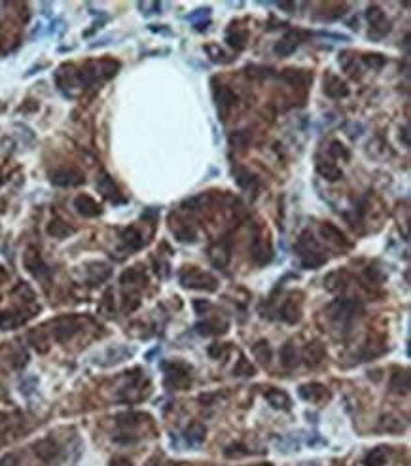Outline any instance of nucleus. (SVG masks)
<instances>
[{
  "label": "nucleus",
  "mask_w": 411,
  "mask_h": 466,
  "mask_svg": "<svg viewBox=\"0 0 411 466\" xmlns=\"http://www.w3.org/2000/svg\"><path fill=\"white\" fill-rule=\"evenodd\" d=\"M298 252H300L303 265H307V267H317V265L326 262V256L322 254L318 243L313 237H309L307 233H303L300 243H298Z\"/></svg>",
  "instance_id": "obj_1"
},
{
  "label": "nucleus",
  "mask_w": 411,
  "mask_h": 466,
  "mask_svg": "<svg viewBox=\"0 0 411 466\" xmlns=\"http://www.w3.org/2000/svg\"><path fill=\"white\" fill-rule=\"evenodd\" d=\"M182 284L188 288H207V290H214V288H216V279L210 277L209 273L197 271V269H190V271L182 273Z\"/></svg>",
  "instance_id": "obj_2"
},
{
  "label": "nucleus",
  "mask_w": 411,
  "mask_h": 466,
  "mask_svg": "<svg viewBox=\"0 0 411 466\" xmlns=\"http://www.w3.org/2000/svg\"><path fill=\"white\" fill-rule=\"evenodd\" d=\"M214 99H216L218 104V114L222 116V120H225V116L229 114V110L235 106L237 102V95L233 93L231 89L227 86H218L214 89Z\"/></svg>",
  "instance_id": "obj_3"
},
{
  "label": "nucleus",
  "mask_w": 411,
  "mask_h": 466,
  "mask_svg": "<svg viewBox=\"0 0 411 466\" xmlns=\"http://www.w3.org/2000/svg\"><path fill=\"white\" fill-rule=\"evenodd\" d=\"M51 182L55 186H78L84 182V174L76 169H59L51 172Z\"/></svg>",
  "instance_id": "obj_4"
},
{
  "label": "nucleus",
  "mask_w": 411,
  "mask_h": 466,
  "mask_svg": "<svg viewBox=\"0 0 411 466\" xmlns=\"http://www.w3.org/2000/svg\"><path fill=\"white\" fill-rule=\"evenodd\" d=\"M300 44H302V34L296 31H290L275 44V53L280 55V57H286V55L294 53Z\"/></svg>",
  "instance_id": "obj_5"
},
{
  "label": "nucleus",
  "mask_w": 411,
  "mask_h": 466,
  "mask_svg": "<svg viewBox=\"0 0 411 466\" xmlns=\"http://www.w3.org/2000/svg\"><path fill=\"white\" fill-rule=\"evenodd\" d=\"M324 93L332 99H345L349 95V87L341 78H337L335 74H328L324 78Z\"/></svg>",
  "instance_id": "obj_6"
},
{
  "label": "nucleus",
  "mask_w": 411,
  "mask_h": 466,
  "mask_svg": "<svg viewBox=\"0 0 411 466\" xmlns=\"http://www.w3.org/2000/svg\"><path fill=\"white\" fill-rule=\"evenodd\" d=\"M74 207H76V210L82 216H86V218L99 216L102 212L101 205L95 201L91 195H86V194L78 195L76 199H74Z\"/></svg>",
  "instance_id": "obj_7"
},
{
  "label": "nucleus",
  "mask_w": 411,
  "mask_h": 466,
  "mask_svg": "<svg viewBox=\"0 0 411 466\" xmlns=\"http://www.w3.org/2000/svg\"><path fill=\"white\" fill-rule=\"evenodd\" d=\"M366 19L370 21L373 31H379L377 36H383V34H387L390 31V23L387 21V17H385V14H383V10L379 6H370L368 12H366Z\"/></svg>",
  "instance_id": "obj_8"
},
{
  "label": "nucleus",
  "mask_w": 411,
  "mask_h": 466,
  "mask_svg": "<svg viewBox=\"0 0 411 466\" xmlns=\"http://www.w3.org/2000/svg\"><path fill=\"white\" fill-rule=\"evenodd\" d=\"M97 190H99L106 199H110V201H114V203L125 201V199L120 197V190H118V186L114 184V180L110 179L106 172H101V177L97 180Z\"/></svg>",
  "instance_id": "obj_9"
},
{
  "label": "nucleus",
  "mask_w": 411,
  "mask_h": 466,
  "mask_svg": "<svg viewBox=\"0 0 411 466\" xmlns=\"http://www.w3.org/2000/svg\"><path fill=\"white\" fill-rule=\"evenodd\" d=\"M300 396L305 398V400H309V402H318V400H322V398L328 396V394H326V388L322 387V385L311 383V385H303V387L300 388Z\"/></svg>",
  "instance_id": "obj_10"
},
{
  "label": "nucleus",
  "mask_w": 411,
  "mask_h": 466,
  "mask_svg": "<svg viewBox=\"0 0 411 466\" xmlns=\"http://www.w3.org/2000/svg\"><path fill=\"white\" fill-rule=\"evenodd\" d=\"M317 171L320 177H324L326 180H339L343 177V171L337 167L335 163H330V161H322V159H318L317 163Z\"/></svg>",
  "instance_id": "obj_11"
},
{
  "label": "nucleus",
  "mask_w": 411,
  "mask_h": 466,
  "mask_svg": "<svg viewBox=\"0 0 411 466\" xmlns=\"http://www.w3.org/2000/svg\"><path fill=\"white\" fill-rule=\"evenodd\" d=\"M252 252H254V258H256L258 264L269 262V258H271V249H269L267 239L256 237V239H254V245H252Z\"/></svg>",
  "instance_id": "obj_12"
},
{
  "label": "nucleus",
  "mask_w": 411,
  "mask_h": 466,
  "mask_svg": "<svg viewBox=\"0 0 411 466\" xmlns=\"http://www.w3.org/2000/svg\"><path fill=\"white\" fill-rule=\"evenodd\" d=\"M47 233H49L51 237L63 239V237L72 235V233H74V227H70V225L67 224V222H63V220H53V222L47 224Z\"/></svg>",
  "instance_id": "obj_13"
},
{
  "label": "nucleus",
  "mask_w": 411,
  "mask_h": 466,
  "mask_svg": "<svg viewBox=\"0 0 411 466\" xmlns=\"http://www.w3.org/2000/svg\"><path fill=\"white\" fill-rule=\"evenodd\" d=\"M25 267L31 273H34V275H40L42 269H46L44 264H42V260H40V254L34 249L27 250V254H25Z\"/></svg>",
  "instance_id": "obj_14"
},
{
  "label": "nucleus",
  "mask_w": 411,
  "mask_h": 466,
  "mask_svg": "<svg viewBox=\"0 0 411 466\" xmlns=\"http://www.w3.org/2000/svg\"><path fill=\"white\" fill-rule=\"evenodd\" d=\"M34 449H36V455L44 460H51L57 455V445L51 440H42L34 445Z\"/></svg>",
  "instance_id": "obj_15"
},
{
  "label": "nucleus",
  "mask_w": 411,
  "mask_h": 466,
  "mask_svg": "<svg viewBox=\"0 0 411 466\" xmlns=\"http://www.w3.org/2000/svg\"><path fill=\"white\" fill-rule=\"evenodd\" d=\"M122 239H124L125 245H129V249H140L142 247V235L137 227H127L124 233H122Z\"/></svg>",
  "instance_id": "obj_16"
},
{
  "label": "nucleus",
  "mask_w": 411,
  "mask_h": 466,
  "mask_svg": "<svg viewBox=\"0 0 411 466\" xmlns=\"http://www.w3.org/2000/svg\"><path fill=\"white\" fill-rule=\"evenodd\" d=\"M305 358H307V364L309 366H317L322 358H324V347L320 343H313L305 349Z\"/></svg>",
  "instance_id": "obj_17"
},
{
  "label": "nucleus",
  "mask_w": 411,
  "mask_h": 466,
  "mask_svg": "<svg viewBox=\"0 0 411 466\" xmlns=\"http://www.w3.org/2000/svg\"><path fill=\"white\" fill-rule=\"evenodd\" d=\"M247 38H249V32L235 29V31L227 32V36H225V42H227L229 46L237 47V49H243V47H245V44H247Z\"/></svg>",
  "instance_id": "obj_18"
},
{
  "label": "nucleus",
  "mask_w": 411,
  "mask_h": 466,
  "mask_svg": "<svg viewBox=\"0 0 411 466\" xmlns=\"http://www.w3.org/2000/svg\"><path fill=\"white\" fill-rule=\"evenodd\" d=\"M76 332V322L72 319H65L59 322V326H57V330H55V335H57V339L59 341H65L67 337H70V335Z\"/></svg>",
  "instance_id": "obj_19"
},
{
  "label": "nucleus",
  "mask_w": 411,
  "mask_h": 466,
  "mask_svg": "<svg viewBox=\"0 0 411 466\" xmlns=\"http://www.w3.org/2000/svg\"><path fill=\"white\" fill-rule=\"evenodd\" d=\"M320 231H322V235H324L326 239H330V241L337 243V245H347V239H345V235H343L335 225L332 224H324L322 227H320Z\"/></svg>",
  "instance_id": "obj_20"
},
{
  "label": "nucleus",
  "mask_w": 411,
  "mask_h": 466,
  "mask_svg": "<svg viewBox=\"0 0 411 466\" xmlns=\"http://www.w3.org/2000/svg\"><path fill=\"white\" fill-rule=\"evenodd\" d=\"M350 51H343L341 55H339V65H341V69L347 72V74H350V76H357L358 72V67H357V59L355 57H350Z\"/></svg>",
  "instance_id": "obj_21"
},
{
  "label": "nucleus",
  "mask_w": 411,
  "mask_h": 466,
  "mask_svg": "<svg viewBox=\"0 0 411 466\" xmlns=\"http://www.w3.org/2000/svg\"><path fill=\"white\" fill-rule=\"evenodd\" d=\"M233 177H235V182H237L241 188H249L250 184H254V182H256L254 174H250V171L243 169V167L233 169Z\"/></svg>",
  "instance_id": "obj_22"
},
{
  "label": "nucleus",
  "mask_w": 411,
  "mask_h": 466,
  "mask_svg": "<svg viewBox=\"0 0 411 466\" xmlns=\"http://www.w3.org/2000/svg\"><path fill=\"white\" fill-rule=\"evenodd\" d=\"M390 388L394 390V392H400V394H405L407 392V388H409V377H407V373H396L394 377H392V381H390Z\"/></svg>",
  "instance_id": "obj_23"
},
{
  "label": "nucleus",
  "mask_w": 411,
  "mask_h": 466,
  "mask_svg": "<svg viewBox=\"0 0 411 466\" xmlns=\"http://www.w3.org/2000/svg\"><path fill=\"white\" fill-rule=\"evenodd\" d=\"M282 78H284L286 82H290L292 86H303V84H307V80H309V76H307L305 72H302V70H284Z\"/></svg>",
  "instance_id": "obj_24"
},
{
  "label": "nucleus",
  "mask_w": 411,
  "mask_h": 466,
  "mask_svg": "<svg viewBox=\"0 0 411 466\" xmlns=\"http://www.w3.org/2000/svg\"><path fill=\"white\" fill-rule=\"evenodd\" d=\"M267 400L271 402L273 407H284V410H286L288 405H290V398H288L284 392H280V390H271V392L267 394Z\"/></svg>",
  "instance_id": "obj_25"
},
{
  "label": "nucleus",
  "mask_w": 411,
  "mask_h": 466,
  "mask_svg": "<svg viewBox=\"0 0 411 466\" xmlns=\"http://www.w3.org/2000/svg\"><path fill=\"white\" fill-rule=\"evenodd\" d=\"M282 319L286 320V322H296V320L300 319V307H296L294 300L284 303V307H282Z\"/></svg>",
  "instance_id": "obj_26"
},
{
  "label": "nucleus",
  "mask_w": 411,
  "mask_h": 466,
  "mask_svg": "<svg viewBox=\"0 0 411 466\" xmlns=\"http://www.w3.org/2000/svg\"><path fill=\"white\" fill-rule=\"evenodd\" d=\"M328 152H330V155H334L335 159H345V161H347L350 157V152L343 146L339 140H334V142L330 144V150H328Z\"/></svg>",
  "instance_id": "obj_27"
},
{
  "label": "nucleus",
  "mask_w": 411,
  "mask_h": 466,
  "mask_svg": "<svg viewBox=\"0 0 411 466\" xmlns=\"http://www.w3.org/2000/svg\"><path fill=\"white\" fill-rule=\"evenodd\" d=\"M280 358H282V364L286 366V368H292V366L296 364L298 357H296V349L290 345V343L282 347V351H280Z\"/></svg>",
  "instance_id": "obj_28"
},
{
  "label": "nucleus",
  "mask_w": 411,
  "mask_h": 466,
  "mask_svg": "<svg viewBox=\"0 0 411 466\" xmlns=\"http://www.w3.org/2000/svg\"><path fill=\"white\" fill-rule=\"evenodd\" d=\"M254 355L258 357V360H260V362H264V364H269L271 351H269V347H267V343H265V341H260L258 345H254Z\"/></svg>",
  "instance_id": "obj_29"
},
{
  "label": "nucleus",
  "mask_w": 411,
  "mask_h": 466,
  "mask_svg": "<svg viewBox=\"0 0 411 466\" xmlns=\"http://www.w3.org/2000/svg\"><path fill=\"white\" fill-rule=\"evenodd\" d=\"M364 63H368L373 69H381V67L387 63V59L379 53H368V55H364Z\"/></svg>",
  "instance_id": "obj_30"
},
{
  "label": "nucleus",
  "mask_w": 411,
  "mask_h": 466,
  "mask_svg": "<svg viewBox=\"0 0 411 466\" xmlns=\"http://www.w3.org/2000/svg\"><path fill=\"white\" fill-rule=\"evenodd\" d=\"M205 436V428L201 425H192V428H188V440L192 442H201Z\"/></svg>",
  "instance_id": "obj_31"
},
{
  "label": "nucleus",
  "mask_w": 411,
  "mask_h": 466,
  "mask_svg": "<svg viewBox=\"0 0 411 466\" xmlns=\"http://www.w3.org/2000/svg\"><path fill=\"white\" fill-rule=\"evenodd\" d=\"M177 237L184 243H192V241H195V231L190 225H186V227H182V229H177Z\"/></svg>",
  "instance_id": "obj_32"
},
{
  "label": "nucleus",
  "mask_w": 411,
  "mask_h": 466,
  "mask_svg": "<svg viewBox=\"0 0 411 466\" xmlns=\"http://www.w3.org/2000/svg\"><path fill=\"white\" fill-rule=\"evenodd\" d=\"M205 51L207 53H210V57H212V61H216V63H220V61H225L224 57H225V53L220 49V47L216 46V44H210V46H207L205 47Z\"/></svg>",
  "instance_id": "obj_33"
},
{
  "label": "nucleus",
  "mask_w": 411,
  "mask_h": 466,
  "mask_svg": "<svg viewBox=\"0 0 411 466\" xmlns=\"http://www.w3.org/2000/svg\"><path fill=\"white\" fill-rule=\"evenodd\" d=\"M235 373H237V375H252V373H254V368L247 362V358H241L239 366L235 368Z\"/></svg>",
  "instance_id": "obj_34"
},
{
  "label": "nucleus",
  "mask_w": 411,
  "mask_h": 466,
  "mask_svg": "<svg viewBox=\"0 0 411 466\" xmlns=\"http://www.w3.org/2000/svg\"><path fill=\"white\" fill-rule=\"evenodd\" d=\"M0 466H17V457L16 455H6L0 460Z\"/></svg>",
  "instance_id": "obj_35"
},
{
  "label": "nucleus",
  "mask_w": 411,
  "mask_h": 466,
  "mask_svg": "<svg viewBox=\"0 0 411 466\" xmlns=\"http://www.w3.org/2000/svg\"><path fill=\"white\" fill-rule=\"evenodd\" d=\"M110 466H131V462H129L127 458H122V457H120V458H114V460H112V464H110Z\"/></svg>",
  "instance_id": "obj_36"
},
{
  "label": "nucleus",
  "mask_w": 411,
  "mask_h": 466,
  "mask_svg": "<svg viewBox=\"0 0 411 466\" xmlns=\"http://www.w3.org/2000/svg\"><path fill=\"white\" fill-rule=\"evenodd\" d=\"M0 184H2V179H0Z\"/></svg>",
  "instance_id": "obj_37"
},
{
  "label": "nucleus",
  "mask_w": 411,
  "mask_h": 466,
  "mask_svg": "<svg viewBox=\"0 0 411 466\" xmlns=\"http://www.w3.org/2000/svg\"><path fill=\"white\" fill-rule=\"evenodd\" d=\"M148 466H154V464H148Z\"/></svg>",
  "instance_id": "obj_38"
}]
</instances>
